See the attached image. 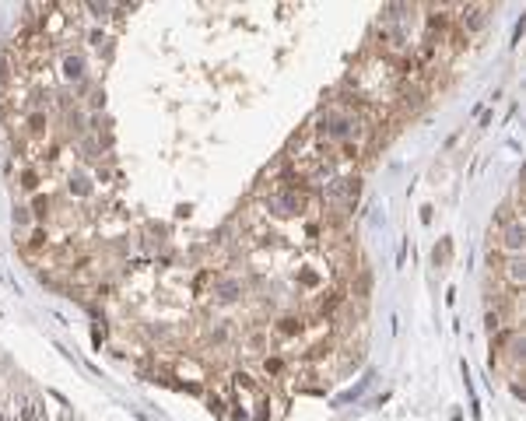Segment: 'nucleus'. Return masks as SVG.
<instances>
[{"label": "nucleus", "mask_w": 526, "mask_h": 421, "mask_svg": "<svg viewBox=\"0 0 526 421\" xmlns=\"http://www.w3.org/2000/svg\"><path fill=\"white\" fill-rule=\"evenodd\" d=\"M505 249H509L512 256L523 249V221H519V218H512L509 228H505Z\"/></svg>", "instance_id": "f257e3e1"}, {"label": "nucleus", "mask_w": 526, "mask_h": 421, "mask_svg": "<svg viewBox=\"0 0 526 421\" xmlns=\"http://www.w3.org/2000/svg\"><path fill=\"white\" fill-rule=\"evenodd\" d=\"M25 421H46V407H43L39 400H32V404L25 407Z\"/></svg>", "instance_id": "f03ea898"}]
</instances>
